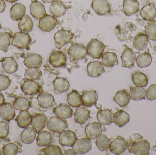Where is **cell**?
<instances>
[{
	"label": "cell",
	"mask_w": 156,
	"mask_h": 155,
	"mask_svg": "<svg viewBox=\"0 0 156 155\" xmlns=\"http://www.w3.org/2000/svg\"><path fill=\"white\" fill-rule=\"evenodd\" d=\"M12 36L9 33L0 32V50L7 52Z\"/></svg>",
	"instance_id": "cell-46"
},
{
	"label": "cell",
	"mask_w": 156,
	"mask_h": 155,
	"mask_svg": "<svg viewBox=\"0 0 156 155\" xmlns=\"http://www.w3.org/2000/svg\"><path fill=\"white\" fill-rule=\"evenodd\" d=\"M72 147L76 153L84 154L91 149V142L87 138L76 139Z\"/></svg>",
	"instance_id": "cell-7"
},
{
	"label": "cell",
	"mask_w": 156,
	"mask_h": 155,
	"mask_svg": "<svg viewBox=\"0 0 156 155\" xmlns=\"http://www.w3.org/2000/svg\"><path fill=\"white\" fill-rule=\"evenodd\" d=\"M129 96L130 99L134 101L145 100V89L140 86L132 87L129 92Z\"/></svg>",
	"instance_id": "cell-41"
},
{
	"label": "cell",
	"mask_w": 156,
	"mask_h": 155,
	"mask_svg": "<svg viewBox=\"0 0 156 155\" xmlns=\"http://www.w3.org/2000/svg\"><path fill=\"white\" fill-rule=\"evenodd\" d=\"M90 112L84 107H78L74 113L75 122L80 124H84L90 117Z\"/></svg>",
	"instance_id": "cell-33"
},
{
	"label": "cell",
	"mask_w": 156,
	"mask_h": 155,
	"mask_svg": "<svg viewBox=\"0 0 156 155\" xmlns=\"http://www.w3.org/2000/svg\"><path fill=\"white\" fill-rule=\"evenodd\" d=\"M150 151V143L143 139L134 142L131 145L129 152L136 155H148Z\"/></svg>",
	"instance_id": "cell-5"
},
{
	"label": "cell",
	"mask_w": 156,
	"mask_h": 155,
	"mask_svg": "<svg viewBox=\"0 0 156 155\" xmlns=\"http://www.w3.org/2000/svg\"><path fill=\"white\" fill-rule=\"evenodd\" d=\"M47 118L44 114H37L32 117L31 125L37 132H40L45 125Z\"/></svg>",
	"instance_id": "cell-38"
},
{
	"label": "cell",
	"mask_w": 156,
	"mask_h": 155,
	"mask_svg": "<svg viewBox=\"0 0 156 155\" xmlns=\"http://www.w3.org/2000/svg\"><path fill=\"white\" fill-rule=\"evenodd\" d=\"M145 34L152 41H156V20H153L145 26Z\"/></svg>",
	"instance_id": "cell-47"
},
{
	"label": "cell",
	"mask_w": 156,
	"mask_h": 155,
	"mask_svg": "<svg viewBox=\"0 0 156 155\" xmlns=\"http://www.w3.org/2000/svg\"><path fill=\"white\" fill-rule=\"evenodd\" d=\"M37 100L38 104L42 108H49L56 104L54 96L47 92H41L37 96Z\"/></svg>",
	"instance_id": "cell-21"
},
{
	"label": "cell",
	"mask_w": 156,
	"mask_h": 155,
	"mask_svg": "<svg viewBox=\"0 0 156 155\" xmlns=\"http://www.w3.org/2000/svg\"><path fill=\"white\" fill-rule=\"evenodd\" d=\"M148 38L145 34L139 32L135 36L133 42L134 47L139 51H143L147 45Z\"/></svg>",
	"instance_id": "cell-36"
},
{
	"label": "cell",
	"mask_w": 156,
	"mask_h": 155,
	"mask_svg": "<svg viewBox=\"0 0 156 155\" xmlns=\"http://www.w3.org/2000/svg\"><path fill=\"white\" fill-rule=\"evenodd\" d=\"M5 3L4 0H0V13L3 12L5 10Z\"/></svg>",
	"instance_id": "cell-54"
},
{
	"label": "cell",
	"mask_w": 156,
	"mask_h": 155,
	"mask_svg": "<svg viewBox=\"0 0 156 155\" xmlns=\"http://www.w3.org/2000/svg\"><path fill=\"white\" fill-rule=\"evenodd\" d=\"M88 75L91 77H97L105 72L102 63L99 61L90 62L87 66Z\"/></svg>",
	"instance_id": "cell-11"
},
{
	"label": "cell",
	"mask_w": 156,
	"mask_h": 155,
	"mask_svg": "<svg viewBox=\"0 0 156 155\" xmlns=\"http://www.w3.org/2000/svg\"><path fill=\"white\" fill-rule=\"evenodd\" d=\"M82 104L84 106L91 107L96 103L98 100V95L96 91H83L81 96Z\"/></svg>",
	"instance_id": "cell-20"
},
{
	"label": "cell",
	"mask_w": 156,
	"mask_h": 155,
	"mask_svg": "<svg viewBox=\"0 0 156 155\" xmlns=\"http://www.w3.org/2000/svg\"><path fill=\"white\" fill-rule=\"evenodd\" d=\"M13 106L15 109L18 111H26L30 108L31 103L26 98L19 96L16 98L14 101Z\"/></svg>",
	"instance_id": "cell-44"
},
{
	"label": "cell",
	"mask_w": 156,
	"mask_h": 155,
	"mask_svg": "<svg viewBox=\"0 0 156 155\" xmlns=\"http://www.w3.org/2000/svg\"><path fill=\"white\" fill-rule=\"evenodd\" d=\"M130 121L129 114L123 110H119L114 114L113 122L118 127L125 126Z\"/></svg>",
	"instance_id": "cell-32"
},
{
	"label": "cell",
	"mask_w": 156,
	"mask_h": 155,
	"mask_svg": "<svg viewBox=\"0 0 156 155\" xmlns=\"http://www.w3.org/2000/svg\"><path fill=\"white\" fill-rule=\"evenodd\" d=\"M16 116L14 107L8 103H4L0 107V116L2 119L9 122Z\"/></svg>",
	"instance_id": "cell-19"
},
{
	"label": "cell",
	"mask_w": 156,
	"mask_h": 155,
	"mask_svg": "<svg viewBox=\"0 0 156 155\" xmlns=\"http://www.w3.org/2000/svg\"><path fill=\"white\" fill-rule=\"evenodd\" d=\"M2 63L3 68L7 73H14L18 70V64L13 57H4L2 59Z\"/></svg>",
	"instance_id": "cell-25"
},
{
	"label": "cell",
	"mask_w": 156,
	"mask_h": 155,
	"mask_svg": "<svg viewBox=\"0 0 156 155\" xmlns=\"http://www.w3.org/2000/svg\"><path fill=\"white\" fill-rule=\"evenodd\" d=\"M114 114L108 109L98 111L97 119L101 124L110 125L113 122Z\"/></svg>",
	"instance_id": "cell-27"
},
{
	"label": "cell",
	"mask_w": 156,
	"mask_h": 155,
	"mask_svg": "<svg viewBox=\"0 0 156 155\" xmlns=\"http://www.w3.org/2000/svg\"><path fill=\"white\" fill-rule=\"evenodd\" d=\"M57 19L53 15L46 14L39 20L38 26L39 29L44 32L52 31L57 23Z\"/></svg>",
	"instance_id": "cell-10"
},
{
	"label": "cell",
	"mask_w": 156,
	"mask_h": 155,
	"mask_svg": "<svg viewBox=\"0 0 156 155\" xmlns=\"http://www.w3.org/2000/svg\"><path fill=\"white\" fill-rule=\"evenodd\" d=\"M53 141L52 135L48 131L39 132L37 138V144L40 147H47Z\"/></svg>",
	"instance_id": "cell-40"
},
{
	"label": "cell",
	"mask_w": 156,
	"mask_h": 155,
	"mask_svg": "<svg viewBox=\"0 0 156 155\" xmlns=\"http://www.w3.org/2000/svg\"><path fill=\"white\" fill-rule=\"evenodd\" d=\"M67 101L69 106L74 107H78L82 104L81 96L76 90H73L68 95Z\"/></svg>",
	"instance_id": "cell-43"
},
{
	"label": "cell",
	"mask_w": 156,
	"mask_h": 155,
	"mask_svg": "<svg viewBox=\"0 0 156 155\" xmlns=\"http://www.w3.org/2000/svg\"><path fill=\"white\" fill-rule=\"evenodd\" d=\"M66 6L63 2L58 0L52 3L50 6V13L56 18L63 16L66 14Z\"/></svg>",
	"instance_id": "cell-24"
},
{
	"label": "cell",
	"mask_w": 156,
	"mask_h": 155,
	"mask_svg": "<svg viewBox=\"0 0 156 155\" xmlns=\"http://www.w3.org/2000/svg\"><path fill=\"white\" fill-rule=\"evenodd\" d=\"M25 12L26 8L23 5L16 3L10 9V17L14 21H19L24 15Z\"/></svg>",
	"instance_id": "cell-29"
},
{
	"label": "cell",
	"mask_w": 156,
	"mask_h": 155,
	"mask_svg": "<svg viewBox=\"0 0 156 155\" xmlns=\"http://www.w3.org/2000/svg\"><path fill=\"white\" fill-rule=\"evenodd\" d=\"M0 26H1V23H0Z\"/></svg>",
	"instance_id": "cell-60"
},
{
	"label": "cell",
	"mask_w": 156,
	"mask_h": 155,
	"mask_svg": "<svg viewBox=\"0 0 156 155\" xmlns=\"http://www.w3.org/2000/svg\"><path fill=\"white\" fill-rule=\"evenodd\" d=\"M128 146V143L125 139L118 136L114 140L111 142L109 149L113 153L120 155L126 151Z\"/></svg>",
	"instance_id": "cell-8"
},
{
	"label": "cell",
	"mask_w": 156,
	"mask_h": 155,
	"mask_svg": "<svg viewBox=\"0 0 156 155\" xmlns=\"http://www.w3.org/2000/svg\"><path fill=\"white\" fill-rule=\"evenodd\" d=\"M53 84L54 91L57 94L66 92L70 86L68 80L63 77H57L54 80Z\"/></svg>",
	"instance_id": "cell-26"
},
{
	"label": "cell",
	"mask_w": 156,
	"mask_h": 155,
	"mask_svg": "<svg viewBox=\"0 0 156 155\" xmlns=\"http://www.w3.org/2000/svg\"><path fill=\"white\" fill-rule=\"evenodd\" d=\"M18 147L13 143H9L3 147V153L5 155H15L18 152Z\"/></svg>",
	"instance_id": "cell-50"
},
{
	"label": "cell",
	"mask_w": 156,
	"mask_h": 155,
	"mask_svg": "<svg viewBox=\"0 0 156 155\" xmlns=\"http://www.w3.org/2000/svg\"><path fill=\"white\" fill-rule=\"evenodd\" d=\"M5 1L11 3H13L16 2L18 1V0H5Z\"/></svg>",
	"instance_id": "cell-58"
},
{
	"label": "cell",
	"mask_w": 156,
	"mask_h": 155,
	"mask_svg": "<svg viewBox=\"0 0 156 155\" xmlns=\"http://www.w3.org/2000/svg\"><path fill=\"white\" fill-rule=\"evenodd\" d=\"M137 66L140 68L148 67L151 64L152 57L148 52L143 53L138 56L136 59Z\"/></svg>",
	"instance_id": "cell-42"
},
{
	"label": "cell",
	"mask_w": 156,
	"mask_h": 155,
	"mask_svg": "<svg viewBox=\"0 0 156 155\" xmlns=\"http://www.w3.org/2000/svg\"><path fill=\"white\" fill-rule=\"evenodd\" d=\"M124 12L126 16H130L139 11V3L137 0H124Z\"/></svg>",
	"instance_id": "cell-23"
},
{
	"label": "cell",
	"mask_w": 156,
	"mask_h": 155,
	"mask_svg": "<svg viewBox=\"0 0 156 155\" xmlns=\"http://www.w3.org/2000/svg\"><path fill=\"white\" fill-rule=\"evenodd\" d=\"M113 100L120 107H125L130 103V98L127 91L121 90L116 92Z\"/></svg>",
	"instance_id": "cell-30"
},
{
	"label": "cell",
	"mask_w": 156,
	"mask_h": 155,
	"mask_svg": "<svg viewBox=\"0 0 156 155\" xmlns=\"http://www.w3.org/2000/svg\"><path fill=\"white\" fill-rule=\"evenodd\" d=\"M5 98L3 94L0 92V106L4 103Z\"/></svg>",
	"instance_id": "cell-56"
},
{
	"label": "cell",
	"mask_w": 156,
	"mask_h": 155,
	"mask_svg": "<svg viewBox=\"0 0 156 155\" xmlns=\"http://www.w3.org/2000/svg\"><path fill=\"white\" fill-rule=\"evenodd\" d=\"M18 28L21 32H31L34 28V23L31 17L28 15H24L20 20Z\"/></svg>",
	"instance_id": "cell-39"
},
{
	"label": "cell",
	"mask_w": 156,
	"mask_h": 155,
	"mask_svg": "<svg viewBox=\"0 0 156 155\" xmlns=\"http://www.w3.org/2000/svg\"><path fill=\"white\" fill-rule=\"evenodd\" d=\"M121 59L122 67L131 68L134 65L136 57L134 52L127 47L123 52Z\"/></svg>",
	"instance_id": "cell-12"
},
{
	"label": "cell",
	"mask_w": 156,
	"mask_h": 155,
	"mask_svg": "<svg viewBox=\"0 0 156 155\" xmlns=\"http://www.w3.org/2000/svg\"><path fill=\"white\" fill-rule=\"evenodd\" d=\"M45 155H62V153L59 147L54 145H49L43 150Z\"/></svg>",
	"instance_id": "cell-49"
},
{
	"label": "cell",
	"mask_w": 156,
	"mask_h": 155,
	"mask_svg": "<svg viewBox=\"0 0 156 155\" xmlns=\"http://www.w3.org/2000/svg\"><path fill=\"white\" fill-rule=\"evenodd\" d=\"M53 112L57 117L66 119L72 117L73 112L71 107L66 104L61 103L53 109Z\"/></svg>",
	"instance_id": "cell-16"
},
{
	"label": "cell",
	"mask_w": 156,
	"mask_h": 155,
	"mask_svg": "<svg viewBox=\"0 0 156 155\" xmlns=\"http://www.w3.org/2000/svg\"><path fill=\"white\" fill-rule=\"evenodd\" d=\"M146 96L150 101L156 99V84L152 85L147 88L146 91Z\"/></svg>",
	"instance_id": "cell-53"
},
{
	"label": "cell",
	"mask_w": 156,
	"mask_h": 155,
	"mask_svg": "<svg viewBox=\"0 0 156 155\" xmlns=\"http://www.w3.org/2000/svg\"><path fill=\"white\" fill-rule=\"evenodd\" d=\"M84 131L86 138L90 140L95 139L101 134V124L97 122H93L88 124L85 126Z\"/></svg>",
	"instance_id": "cell-13"
},
{
	"label": "cell",
	"mask_w": 156,
	"mask_h": 155,
	"mask_svg": "<svg viewBox=\"0 0 156 155\" xmlns=\"http://www.w3.org/2000/svg\"><path fill=\"white\" fill-rule=\"evenodd\" d=\"M132 79L134 84L137 86L145 87L148 84L147 76L140 71H136L133 73Z\"/></svg>",
	"instance_id": "cell-35"
},
{
	"label": "cell",
	"mask_w": 156,
	"mask_h": 155,
	"mask_svg": "<svg viewBox=\"0 0 156 155\" xmlns=\"http://www.w3.org/2000/svg\"><path fill=\"white\" fill-rule=\"evenodd\" d=\"M40 89L41 86L37 83L31 80L25 81L21 86L23 93L27 95H35L39 93Z\"/></svg>",
	"instance_id": "cell-18"
},
{
	"label": "cell",
	"mask_w": 156,
	"mask_h": 155,
	"mask_svg": "<svg viewBox=\"0 0 156 155\" xmlns=\"http://www.w3.org/2000/svg\"><path fill=\"white\" fill-rule=\"evenodd\" d=\"M24 64L28 68H39L42 63V58L38 54H32L24 60Z\"/></svg>",
	"instance_id": "cell-28"
},
{
	"label": "cell",
	"mask_w": 156,
	"mask_h": 155,
	"mask_svg": "<svg viewBox=\"0 0 156 155\" xmlns=\"http://www.w3.org/2000/svg\"><path fill=\"white\" fill-rule=\"evenodd\" d=\"M32 116L27 111H21L16 118V121L18 126L21 128L28 127L32 122Z\"/></svg>",
	"instance_id": "cell-34"
},
{
	"label": "cell",
	"mask_w": 156,
	"mask_h": 155,
	"mask_svg": "<svg viewBox=\"0 0 156 155\" xmlns=\"http://www.w3.org/2000/svg\"><path fill=\"white\" fill-rule=\"evenodd\" d=\"M37 131L34 127H27L21 134V139L24 143L30 144L34 141Z\"/></svg>",
	"instance_id": "cell-31"
},
{
	"label": "cell",
	"mask_w": 156,
	"mask_h": 155,
	"mask_svg": "<svg viewBox=\"0 0 156 155\" xmlns=\"http://www.w3.org/2000/svg\"><path fill=\"white\" fill-rule=\"evenodd\" d=\"M42 76V72L38 68H28L24 74L25 78L31 81L38 80Z\"/></svg>",
	"instance_id": "cell-48"
},
{
	"label": "cell",
	"mask_w": 156,
	"mask_h": 155,
	"mask_svg": "<svg viewBox=\"0 0 156 155\" xmlns=\"http://www.w3.org/2000/svg\"><path fill=\"white\" fill-rule=\"evenodd\" d=\"M154 51H155L156 52V45L155 46H154Z\"/></svg>",
	"instance_id": "cell-59"
},
{
	"label": "cell",
	"mask_w": 156,
	"mask_h": 155,
	"mask_svg": "<svg viewBox=\"0 0 156 155\" xmlns=\"http://www.w3.org/2000/svg\"><path fill=\"white\" fill-rule=\"evenodd\" d=\"M30 10L31 15L36 19H40L47 14L44 5L37 0L31 3Z\"/></svg>",
	"instance_id": "cell-17"
},
{
	"label": "cell",
	"mask_w": 156,
	"mask_h": 155,
	"mask_svg": "<svg viewBox=\"0 0 156 155\" xmlns=\"http://www.w3.org/2000/svg\"><path fill=\"white\" fill-rule=\"evenodd\" d=\"M67 52L70 58L76 61L83 59L87 55L86 47L78 43L73 44L67 50Z\"/></svg>",
	"instance_id": "cell-6"
},
{
	"label": "cell",
	"mask_w": 156,
	"mask_h": 155,
	"mask_svg": "<svg viewBox=\"0 0 156 155\" xmlns=\"http://www.w3.org/2000/svg\"><path fill=\"white\" fill-rule=\"evenodd\" d=\"M141 17L148 22H152L156 17V9L154 3H148L142 8L140 11Z\"/></svg>",
	"instance_id": "cell-22"
},
{
	"label": "cell",
	"mask_w": 156,
	"mask_h": 155,
	"mask_svg": "<svg viewBox=\"0 0 156 155\" xmlns=\"http://www.w3.org/2000/svg\"><path fill=\"white\" fill-rule=\"evenodd\" d=\"M9 131V126L7 122H0V139L6 138Z\"/></svg>",
	"instance_id": "cell-52"
},
{
	"label": "cell",
	"mask_w": 156,
	"mask_h": 155,
	"mask_svg": "<svg viewBox=\"0 0 156 155\" xmlns=\"http://www.w3.org/2000/svg\"><path fill=\"white\" fill-rule=\"evenodd\" d=\"M57 0H42V2L44 3H52Z\"/></svg>",
	"instance_id": "cell-57"
},
{
	"label": "cell",
	"mask_w": 156,
	"mask_h": 155,
	"mask_svg": "<svg viewBox=\"0 0 156 155\" xmlns=\"http://www.w3.org/2000/svg\"><path fill=\"white\" fill-rule=\"evenodd\" d=\"M47 127L49 131L60 134L68 127V124L64 119L57 116H54L49 119Z\"/></svg>",
	"instance_id": "cell-4"
},
{
	"label": "cell",
	"mask_w": 156,
	"mask_h": 155,
	"mask_svg": "<svg viewBox=\"0 0 156 155\" xmlns=\"http://www.w3.org/2000/svg\"><path fill=\"white\" fill-rule=\"evenodd\" d=\"M49 62L56 68L64 66L66 62L65 53L60 51H54L49 56Z\"/></svg>",
	"instance_id": "cell-15"
},
{
	"label": "cell",
	"mask_w": 156,
	"mask_h": 155,
	"mask_svg": "<svg viewBox=\"0 0 156 155\" xmlns=\"http://www.w3.org/2000/svg\"><path fill=\"white\" fill-rule=\"evenodd\" d=\"M74 36V34L71 31L65 30H59L55 34L54 36L56 47L60 49L69 43L73 44L72 40Z\"/></svg>",
	"instance_id": "cell-2"
},
{
	"label": "cell",
	"mask_w": 156,
	"mask_h": 155,
	"mask_svg": "<svg viewBox=\"0 0 156 155\" xmlns=\"http://www.w3.org/2000/svg\"><path fill=\"white\" fill-rule=\"evenodd\" d=\"M77 154L75 153V151L73 150V149H69V150H66L65 151L64 153V155H76Z\"/></svg>",
	"instance_id": "cell-55"
},
{
	"label": "cell",
	"mask_w": 156,
	"mask_h": 155,
	"mask_svg": "<svg viewBox=\"0 0 156 155\" xmlns=\"http://www.w3.org/2000/svg\"><path fill=\"white\" fill-rule=\"evenodd\" d=\"M111 141L105 135H100L96 138L95 143L100 151L104 152L109 148Z\"/></svg>",
	"instance_id": "cell-45"
},
{
	"label": "cell",
	"mask_w": 156,
	"mask_h": 155,
	"mask_svg": "<svg viewBox=\"0 0 156 155\" xmlns=\"http://www.w3.org/2000/svg\"><path fill=\"white\" fill-rule=\"evenodd\" d=\"M31 36L27 33L19 32L15 34L12 45L19 49H25L31 43Z\"/></svg>",
	"instance_id": "cell-3"
},
{
	"label": "cell",
	"mask_w": 156,
	"mask_h": 155,
	"mask_svg": "<svg viewBox=\"0 0 156 155\" xmlns=\"http://www.w3.org/2000/svg\"><path fill=\"white\" fill-rule=\"evenodd\" d=\"M11 80L8 76L0 74V91L7 90L11 84Z\"/></svg>",
	"instance_id": "cell-51"
},
{
	"label": "cell",
	"mask_w": 156,
	"mask_h": 155,
	"mask_svg": "<svg viewBox=\"0 0 156 155\" xmlns=\"http://www.w3.org/2000/svg\"><path fill=\"white\" fill-rule=\"evenodd\" d=\"M105 48L103 43L96 39H91L86 47L87 54L94 59H100Z\"/></svg>",
	"instance_id": "cell-1"
},
{
	"label": "cell",
	"mask_w": 156,
	"mask_h": 155,
	"mask_svg": "<svg viewBox=\"0 0 156 155\" xmlns=\"http://www.w3.org/2000/svg\"><path fill=\"white\" fill-rule=\"evenodd\" d=\"M91 7L95 13L102 16L110 13L111 5L107 0H93Z\"/></svg>",
	"instance_id": "cell-9"
},
{
	"label": "cell",
	"mask_w": 156,
	"mask_h": 155,
	"mask_svg": "<svg viewBox=\"0 0 156 155\" xmlns=\"http://www.w3.org/2000/svg\"><path fill=\"white\" fill-rule=\"evenodd\" d=\"M104 66L107 67H112L118 64V60L116 54L112 52H106L101 56Z\"/></svg>",
	"instance_id": "cell-37"
},
{
	"label": "cell",
	"mask_w": 156,
	"mask_h": 155,
	"mask_svg": "<svg viewBox=\"0 0 156 155\" xmlns=\"http://www.w3.org/2000/svg\"><path fill=\"white\" fill-rule=\"evenodd\" d=\"M58 137L59 143L62 146L72 147L77 139L76 133L70 130H64Z\"/></svg>",
	"instance_id": "cell-14"
}]
</instances>
